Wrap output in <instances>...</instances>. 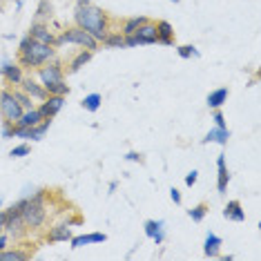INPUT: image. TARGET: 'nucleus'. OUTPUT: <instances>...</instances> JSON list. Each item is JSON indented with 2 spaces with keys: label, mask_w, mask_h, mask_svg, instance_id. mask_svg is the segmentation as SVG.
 Returning <instances> with one entry per match:
<instances>
[{
  "label": "nucleus",
  "mask_w": 261,
  "mask_h": 261,
  "mask_svg": "<svg viewBox=\"0 0 261 261\" xmlns=\"http://www.w3.org/2000/svg\"><path fill=\"white\" fill-rule=\"evenodd\" d=\"M74 20L81 29H85L87 34H92L98 43H103V38L110 34V18L100 7L96 5H76Z\"/></svg>",
  "instance_id": "obj_1"
},
{
  "label": "nucleus",
  "mask_w": 261,
  "mask_h": 261,
  "mask_svg": "<svg viewBox=\"0 0 261 261\" xmlns=\"http://www.w3.org/2000/svg\"><path fill=\"white\" fill-rule=\"evenodd\" d=\"M54 47L51 45H45V43H38L34 40L32 36H27L20 40V47H18V65L20 67H34L38 69L40 65H45L47 61L54 58Z\"/></svg>",
  "instance_id": "obj_2"
},
{
  "label": "nucleus",
  "mask_w": 261,
  "mask_h": 261,
  "mask_svg": "<svg viewBox=\"0 0 261 261\" xmlns=\"http://www.w3.org/2000/svg\"><path fill=\"white\" fill-rule=\"evenodd\" d=\"M20 215H22V221H25L27 230H38V228H43L45 221H47L45 190H40V192L34 194L32 199H22Z\"/></svg>",
  "instance_id": "obj_3"
},
{
  "label": "nucleus",
  "mask_w": 261,
  "mask_h": 261,
  "mask_svg": "<svg viewBox=\"0 0 261 261\" xmlns=\"http://www.w3.org/2000/svg\"><path fill=\"white\" fill-rule=\"evenodd\" d=\"M63 43H74V45H81L83 49H90V51H96L98 49V40L92 36V34H87L85 29H81L79 25L65 29L61 36L56 38V45H63Z\"/></svg>",
  "instance_id": "obj_4"
},
{
  "label": "nucleus",
  "mask_w": 261,
  "mask_h": 261,
  "mask_svg": "<svg viewBox=\"0 0 261 261\" xmlns=\"http://www.w3.org/2000/svg\"><path fill=\"white\" fill-rule=\"evenodd\" d=\"M22 112H25V108L18 103V98L14 96V92L11 90L0 92V116H3V123L14 125V123L22 116Z\"/></svg>",
  "instance_id": "obj_5"
},
{
  "label": "nucleus",
  "mask_w": 261,
  "mask_h": 261,
  "mask_svg": "<svg viewBox=\"0 0 261 261\" xmlns=\"http://www.w3.org/2000/svg\"><path fill=\"white\" fill-rule=\"evenodd\" d=\"M20 207H22V199L18 201V203L11 205L7 212H3L5 215V230H7V234H11L14 239H20V237L27 232V225H25V221H22Z\"/></svg>",
  "instance_id": "obj_6"
},
{
  "label": "nucleus",
  "mask_w": 261,
  "mask_h": 261,
  "mask_svg": "<svg viewBox=\"0 0 261 261\" xmlns=\"http://www.w3.org/2000/svg\"><path fill=\"white\" fill-rule=\"evenodd\" d=\"M63 74H65V69L58 61H47L45 65L38 67V79H40V83H43V87L49 85V83L63 81Z\"/></svg>",
  "instance_id": "obj_7"
},
{
  "label": "nucleus",
  "mask_w": 261,
  "mask_h": 261,
  "mask_svg": "<svg viewBox=\"0 0 261 261\" xmlns=\"http://www.w3.org/2000/svg\"><path fill=\"white\" fill-rule=\"evenodd\" d=\"M129 36L134 38V43H136V45H154V43H159L156 25H154V22H150V20H147L145 25H141L134 34H129Z\"/></svg>",
  "instance_id": "obj_8"
},
{
  "label": "nucleus",
  "mask_w": 261,
  "mask_h": 261,
  "mask_svg": "<svg viewBox=\"0 0 261 261\" xmlns=\"http://www.w3.org/2000/svg\"><path fill=\"white\" fill-rule=\"evenodd\" d=\"M49 123H51V118H43V121L34 127H14V136H18V139L38 141V139H43V134L49 129Z\"/></svg>",
  "instance_id": "obj_9"
},
{
  "label": "nucleus",
  "mask_w": 261,
  "mask_h": 261,
  "mask_svg": "<svg viewBox=\"0 0 261 261\" xmlns=\"http://www.w3.org/2000/svg\"><path fill=\"white\" fill-rule=\"evenodd\" d=\"M29 36H32L34 40H38V43H45V45L56 47L54 32L49 29V25H45V22H40V20H36L32 27H29Z\"/></svg>",
  "instance_id": "obj_10"
},
{
  "label": "nucleus",
  "mask_w": 261,
  "mask_h": 261,
  "mask_svg": "<svg viewBox=\"0 0 261 261\" xmlns=\"http://www.w3.org/2000/svg\"><path fill=\"white\" fill-rule=\"evenodd\" d=\"M63 105H65V96H54V94H49V96L40 103L38 112L43 114V118H54L58 112L63 110Z\"/></svg>",
  "instance_id": "obj_11"
},
{
  "label": "nucleus",
  "mask_w": 261,
  "mask_h": 261,
  "mask_svg": "<svg viewBox=\"0 0 261 261\" xmlns=\"http://www.w3.org/2000/svg\"><path fill=\"white\" fill-rule=\"evenodd\" d=\"M0 74H3V79L9 83V85H20L22 83V67L20 65H14V63H5L3 67H0Z\"/></svg>",
  "instance_id": "obj_12"
},
{
  "label": "nucleus",
  "mask_w": 261,
  "mask_h": 261,
  "mask_svg": "<svg viewBox=\"0 0 261 261\" xmlns=\"http://www.w3.org/2000/svg\"><path fill=\"white\" fill-rule=\"evenodd\" d=\"M20 85H22V92H25V94H29V96H32V98L45 100L47 96H49L45 87H43V85H38V83L34 81V79H22V83H20Z\"/></svg>",
  "instance_id": "obj_13"
},
{
  "label": "nucleus",
  "mask_w": 261,
  "mask_h": 261,
  "mask_svg": "<svg viewBox=\"0 0 261 261\" xmlns=\"http://www.w3.org/2000/svg\"><path fill=\"white\" fill-rule=\"evenodd\" d=\"M156 25V36L161 45H174V27L170 25L168 20H159L154 22Z\"/></svg>",
  "instance_id": "obj_14"
},
{
  "label": "nucleus",
  "mask_w": 261,
  "mask_h": 261,
  "mask_svg": "<svg viewBox=\"0 0 261 261\" xmlns=\"http://www.w3.org/2000/svg\"><path fill=\"white\" fill-rule=\"evenodd\" d=\"M223 217L230 219V221L243 223V221H246V210L241 207L239 201H228V205L223 207Z\"/></svg>",
  "instance_id": "obj_15"
},
{
  "label": "nucleus",
  "mask_w": 261,
  "mask_h": 261,
  "mask_svg": "<svg viewBox=\"0 0 261 261\" xmlns=\"http://www.w3.org/2000/svg\"><path fill=\"white\" fill-rule=\"evenodd\" d=\"M40 121H43V114H40L38 110H34V108H32V110L22 112V116L14 123V127H34V125H38Z\"/></svg>",
  "instance_id": "obj_16"
},
{
  "label": "nucleus",
  "mask_w": 261,
  "mask_h": 261,
  "mask_svg": "<svg viewBox=\"0 0 261 261\" xmlns=\"http://www.w3.org/2000/svg\"><path fill=\"white\" fill-rule=\"evenodd\" d=\"M69 239H72L69 223H58L54 228H49V232H47V241H69Z\"/></svg>",
  "instance_id": "obj_17"
},
{
  "label": "nucleus",
  "mask_w": 261,
  "mask_h": 261,
  "mask_svg": "<svg viewBox=\"0 0 261 261\" xmlns=\"http://www.w3.org/2000/svg\"><path fill=\"white\" fill-rule=\"evenodd\" d=\"M217 168H219V181H217V188H219V194H223L228 190V181H230V174H228V168H225V156L219 154L217 156Z\"/></svg>",
  "instance_id": "obj_18"
},
{
  "label": "nucleus",
  "mask_w": 261,
  "mask_h": 261,
  "mask_svg": "<svg viewBox=\"0 0 261 261\" xmlns=\"http://www.w3.org/2000/svg\"><path fill=\"white\" fill-rule=\"evenodd\" d=\"M228 87H219V90L215 92H210V96H207V108H212V110H221L223 108V103L228 100Z\"/></svg>",
  "instance_id": "obj_19"
},
{
  "label": "nucleus",
  "mask_w": 261,
  "mask_h": 261,
  "mask_svg": "<svg viewBox=\"0 0 261 261\" xmlns=\"http://www.w3.org/2000/svg\"><path fill=\"white\" fill-rule=\"evenodd\" d=\"M221 239H219L217 234H212V232H207L205 237V248H203V252H205V257H212V259H219L221 254H219V248H221Z\"/></svg>",
  "instance_id": "obj_20"
},
{
  "label": "nucleus",
  "mask_w": 261,
  "mask_h": 261,
  "mask_svg": "<svg viewBox=\"0 0 261 261\" xmlns=\"http://www.w3.org/2000/svg\"><path fill=\"white\" fill-rule=\"evenodd\" d=\"M228 139H230V132H228V127H217V129H210L207 132V136L203 139V143H219V145H225L228 143Z\"/></svg>",
  "instance_id": "obj_21"
},
{
  "label": "nucleus",
  "mask_w": 261,
  "mask_h": 261,
  "mask_svg": "<svg viewBox=\"0 0 261 261\" xmlns=\"http://www.w3.org/2000/svg\"><path fill=\"white\" fill-rule=\"evenodd\" d=\"M92 56H94V51H90V49H83V51H79V56H76L74 61L69 63V74H76L81 67H85V65L92 61Z\"/></svg>",
  "instance_id": "obj_22"
},
{
  "label": "nucleus",
  "mask_w": 261,
  "mask_h": 261,
  "mask_svg": "<svg viewBox=\"0 0 261 261\" xmlns=\"http://www.w3.org/2000/svg\"><path fill=\"white\" fill-rule=\"evenodd\" d=\"M103 45L114 47V49H123V47H125V36H123L121 32H110L108 36L103 38Z\"/></svg>",
  "instance_id": "obj_23"
},
{
  "label": "nucleus",
  "mask_w": 261,
  "mask_h": 261,
  "mask_svg": "<svg viewBox=\"0 0 261 261\" xmlns=\"http://www.w3.org/2000/svg\"><path fill=\"white\" fill-rule=\"evenodd\" d=\"M145 22H147V18H145V16H134V18H127L125 20V25H123V36H129V34H134L136 32V29H139L141 25H145Z\"/></svg>",
  "instance_id": "obj_24"
},
{
  "label": "nucleus",
  "mask_w": 261,
  "mask_h": 261,
  "mask_svg": "<svg viewBox=\"0 0 261 261\" xmlns=\"http://www.w3.org/2000/svg\"><path fill=\"white\" fill-rule=\"evenodd\" d=\"M32 257V252H25V250H0V261H27Z\"/></svg>",
  "instance_id": "obj_25"
},
{
  "label": "nucleus",
  "mask_w": 261,
  "mask_h": 261,
  "mask_svg": "<svg viewBox=\"0 0 261 261\" xmlns=\"http://www.w3.org/2000/svg\"><path fill=\"white\" fill-rule=\"evenodd\" d=\"M47 94H54V96H67L69 94V87L65 85V81H58V83H49V85H45Z\"/></svg>",
  "instance_id": "obj_26"
},
{
  "label": "nucleus",
  "mask_w": 261,
  "mask_h": 261,
  "mask_svg": "<svg viewBox=\"0 0 261 261\" xmlns=\"http://www.w3.org/2000/svg\"><path fill=\"white\" fill-rule=\"evenodd\" d=\"M100 103H103V96H100V94H90V96L83 98V108L87 112H96L100 108Z\"/></svg>",
  "instance_id": "obj_27"
},
{
  "label": "nucleus",
  "mask_w": 261,
  "mask_h": 261,
  "mask_svg": "<svg viewBox=\"0 0 261 261\" xmlns=\"http://www.w3.org/2000/svg\"><path fill=\"white\" fill-rule=\"evenodd\" d=\"M207 210H210V207H207L205 203H199V205H194V207H192V210H190V212H188V215H190V219H192V221H194V223H201V221H203V219H205V215H207Z\"/></svg>",
  "instance_id": "obj_28"
},
{
  "label": "nucleus",
  "mask_w": 261,
  "mask_h": 261,
  "mask_svg": "<svg viewBox=\"0 0 261 261\" xmlns=\"http://www.w3.org/2000/svg\"><path fill=\"white\" fill-rule=\"evenodd\" d=\"M51 3L49 0H40V5H38V9H36V16H38V20H43V18H51Z\"/></svg>",
  "instance_id": "obj_29"
},
{
  "label": "nucleus",
  "mask_w": 261,
  "mask_h": 261,
  "mask_svg": "<svg viewBox=\"0 0 261 261\" xmlns=\"http://www.w3.org/2000/svg\"><path fill=\"white\" fill-rule=\"evenodd\" d=\"M14 96L18 98V103H20L25 110H32V96H29V94H25L22 90H14Z\"/></svg>",
  "instance_id": "obj_30"
},
{
  "label": "nucleus",
  "mask_w": 261,
  "mask_h": 261,
  "mask_svg": "<svg viewBox=\"0 0 261 261\" xmlns=\"http://www.w3.org/2000/svg\"><path fill=\"white\" fill-rule=\"evenodd\" d=\"M72 248L74 250H79V248H83V246H87V243H92V237L90 234H81V237H72Z\"/></svg>",
  "instance_id": "obj_31"
},
{
  "label": "nucleus",
  "mask_w": 261,
  "mask_h": 261,
  "mask_svg": "<svg viewBox=\"0 0 261 261\" xmlns=\"http://www.w3.org/2000/svg\"><path fill=\"white\" fill-rule=\"evenodd\" d=\"M29 152H32V147H29L27 143H22V145H16L14 150L9 152V156H14V159H20V156H27Z\"/></svg>",
  "instance_id": "obj_32"
},
{
  "label": "nucleus",
  "mask_w": 261,
  "mask_h": 261,
  "mask_svg": "<svg viewBox=\"0 0 261 261\" xmlns=\"http://www.w3.org/2000/svg\"><path fill=\"white\" fill-rule=\"evenodd\" d=\"M176 49H179V56L181 58H190V56H201L197 49H194L192 45H179L176 47Z\"/></svg>",
  "instance_id": "obj_33"
},
{
  "label": "nucleus",
  "mask_w": 261,
  "mask_h": 261,
  "mask_svg": "<svg viewBox=\"0 0 261 261\" xmlns=\"http://www.w3.org/2000/svg\"><path fill=\"white\" fill-rule=\"evenodd\" d=\"M161 228H163V221H152V219H150V221H145V234L150 237V239L154 237V232H156V230H161Z\"/></svg>",
  "instance_id": "obj_34"
},
{
  "label": "nucleus",
  "mask_w": 261,
  "mask_h": 261,
  "mask_svg": "<svg viewBox=\"0 0 261 261\" xmlns=\"http://www.w3.org/2000/svg\"><path fill=\"white\" fill-rule=\"evenodd\" d=\"M212 118H215V123H217V127H228L225 125V118H223V112L221 110H215V114H212Z\"/></svg>",
  "instance_id": "obj_35"
},
{
  "label": "nucleus",
  "mask_w": 261,
  "mask_h": 261,
  "mask_svg": "<svg viewBox=\"0 0 261 261\" xmlns=\"http://www.w3.org/2000/svg\"><path fill=\"white\" fill-rule=\"evenodd\" d=\"M197 179H199V172H197V170H192V172H190V174L186 176V186L192 188L194 183H197Z\"/></svg>",
  "instance_id": "obj_36"
},
{
  "label": "nucleus",
  "mask_w": 261,
  "mask_h": 261,
  "mask_svg": "<svg viewBox=\"0 0 261 261\" xmlns=\"http://www.w3.org/2000/svg\"><path fill=\"white\" fill-rule=\"evenodd\" d=\"M170 199L174 201L176 205H179V203H181V192H179V190H176V188H172V190H170Z\"/></svg>",
  "instance_id": "obj_37"
},
{
  "label": "nucleus",
  "mask_w": 261,
  "mask_h": 261,
  "mask_svg": "<svg viewBox=\"0 0 261 261\" xmlns=\"http://www.w3.org/2000/svg\"><path fill=\"white\" fill-rule=\"evenodd\" d=\"M125 159H127V161H134V163H136V161H139V163L143 161V156H141L139 152H127V154H125Z\"/></svg>",
  "instance_id": "obj_38"
},
{
  "label": "nucleus",
  "mask_w": 261,
  "mask_h": 261,
  "mask_svg": "<svg viewBox=\"0 0 261 261\" xmlns=\"http://www.w3.org/2000/svg\"><path fill=\"white\" fill-rule=\"evenodd\" d=\"M3 136H5V139H11V136H14V125L5 123V127H3Z\"/></svg>",
  "instance_id": "obj_39"
},
{
  "label": "nucleus",
  "mask_w": 261,
  "mask_h": 261,
  "mask_svg": "<svg viewBox=\"0 0 261 261\" xmlns=\"http://www.w3.org/2000/svg\"><path fill=\"white\" fill-rule=\"evenodd\" d=\"M7 243H9V237L0 232V250H5V248H7Z\"/></svg>",
  "instance_id": "obj_40"
},
{
  "label": "nucleus",
  "mask_w": 261,
  "mask_h": 261,
  "mask_svg": "<svg viewBox=\"0 0 261 261\" xmlns=\"http://www.w3.org/2000/svg\"><path fill=\"white\" fill-rule=\"evenodd\" d=\"M3 230H5V215L0 212V232H3Z\"/></svg>",
  "instance_id": "obj_41"
},
{
  "label": "nucleus",
  "mask_w": 261,
  "mask_h": 261,
  "mask_svg": "<svg viewBox=\"0 0 261 261\" xmlns=\"http://www.w3.org/2000/svg\"><path fill=\"white\" fill-rule=\"evenodd\" d=\"M79 5H90V0H79Z\"/></svg>",
  "instance_id": "obj_42"
},
{
  "label": "nucleus",
  "mask_w": 261,
  "mask_h": 261,
  "mask_svg": "<svg viewBox=\"0 0 261 261\" xmlns=\"http://www.w3.org/2000/svg\"><path fill=\"white\" fill-rule=\"evenodd\" d=\"M172 3H179V0H172Z\"/></svg>",
  "instance_id": "obj_43"
},
{
  "label": "nucleus",
  "mask_w": 261,
  "mask_h": 261,
  "mask_svg": "<svg viewBox=\"0 0 261 261\" xmlns=\"http://www.w3.org/2000/svg\"><path fill=\"white\" fill-rule=\"evenodd\" d=\"M0 207H3V201H0Z\"/></svg>",
  "instance_id": "obj_44"
}]
</instances>
